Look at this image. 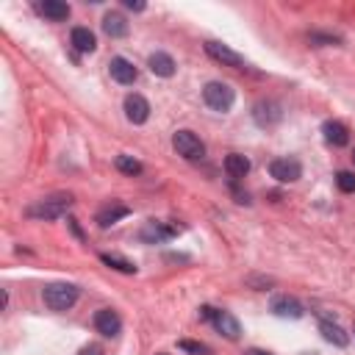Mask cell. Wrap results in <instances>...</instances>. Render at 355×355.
Listing matches in <instances>:
<instances>
[{
	"label": "cell",
	"instance_id": "6da1fadb",
	"mask_svg": "<svg viewBox=\"0 0 355 355\" xmlns=\"http://www.w3.org/2000/svg\"><path fill=\"white\" fill-rule=\"evenodd\" d=\"M69 205H72V194H53V197H44V200L33 202L25 214H28L31 219H44V222H50V219L64 216V214L69 211Z\"/></svg>",
	"mask_w": 355,
	"mask_h": 355
},
{
	"label": "cell",
	"instance_id": "7a4b0ae2",
	"mask_svg": "<svg viewBox=\"0 0 355 355\" xmlns=\"http://www.w3.org/2000/svg\"><path fill=\"white\" fill-rule=\"evenodd\" d=\"M202 103L211 108V111H219V114H227L236 103V92L222 83V80H208L202 86Z\"/></svg>",
	"mask_w": 355,
	"mask_h": 355
},
{
	"label": "cell",
	"instance_id": "3957f363",
	"mask_svg": "<svg viewBox=\"0 0 355 355\" xmlns=\"http://www.w3.org/2000/svg\"><path fill=\"white\" fill-rule=\"evenodd\" d=\"M42 300L50 311H69L78 302V286L72 283H50L42 291Z\"/></svg>",
	"mask_w": 355,
	"mask_h": 355
},
{
	"label": "cell",
	"instance_id": "277c9868",
	"mask_svg": "<svg viewBox=\"0 0 355 355\" xmlns=\"http://www.w3.org/2000/svg\"><path fill=\"white\" fill-rule=\"evenodd\" d=\"M172 147H175L178 155H183L186 161H200V158L205 155V144H202L200 136L191 133V130H178V133L172 136Z\"/></svg>",
	"mask_w": 355,
	"mask_h": 355
},
{
	"label": "cell",
	"instance_id": "5b68a950",
	"mask_svg": "<svg viewBox=\"0 0 355 355\" xmlns=\"http://www.w3.org/2000/svg\"><path fill=\"white\" fill-rule=\"evenodd\" d=\"M180 233V225H172V222H161V219H150L144 222V227L139 230V239L147 241V244H161V241H169Z\"/></svg>",
	"mask_w": 355,
	"mask_h": 355
},
{
	"label": "cell",
	"instance_id": "8992f818",
	"mask_svg": "<svg viewBox=\"0 0 355 355\" xmlns=\"http://www.w3.org/2000/svg\"><path fill=\"white\" fill-rule=\"evenodd\" d=\"M269 175L277 183H294V180L302 178V164L297 158H275L269 164Z\"/></svg>",
	"mask_w": 355,
	"mask_h": 355
},
{
	"label": "cell",
	"instance_id": "52a82bcc",
	"mask_svg": "<svg viewBox=\"0 0 355 355\" xmlns=\"http://www.w3.org/2000/svg\"><path fill=\"white\" fill-rule=\"evenodd\" d=\"M252 119H255V125H261V128H272V125H277V122L283 119V108H280V103H275V100H258V103L252 105Z\"/></svg>",
	"mask_w": 355,
	"mask_h": 355
},
{
	"label": "cell",
	"instance_id": "ba28073f",
	"mask_svg": "<svg viewBox=\"0 0 355 355\" xmlns=\"http://www.w3.org/2000/svg\"><path fill=\"white\" fill-rule=\"evenodd\" d=\"M205 53H208L214 61L225 64V67H233V69H244V67H247V64H244V58H241L236 50H230L227 44H219V42H205Z\"/></svg>",
	"mask_w": 355,
	"mask_h": 355
},
{
	"label": "cell",
	"instance_id": "9c48e42d",
	"mask_svg": "<svg viewBox=\"0 0 355 355\" xmlns=\"http://www.w3.org/2000/svg\"><path fill=\"white\" fill-rule=\"evenodd\" d=\"M108 72H111V78H114L116 83H122V86H133L136 78H139V69L133 67V61H128V58H122V55H114V58L108 61Z\"/></svg>",
	"mask_w": 355,
	"mask_h": 355
},
{
	"label": "cell",
	"instance_id": "30bf717a",
	"mask_svg": "<svg viewBox=\"0 0 355 355\" xmlns=\"http://www.w3.org/2000/svg\"><path fill=\"white\" fill-rule=\"evenodd\" d=\"M125 116H128L133 125H144V122L150 119V103H147L141 94L130 92V94L125 97Z\"/></svg>",
	"mask_w": 355,
	"mask_h": 355
},
{
	"label": "cell",
	"instance_id": "8fae6325",
	"mask_svg": "<svg viewBox=\"0 0 355 355\" xmlns=\"http://www.w3.org/2000/svg\"><path fill=\"white\" fill-rule=\"evenodd\" d=\"M211 322H214V327H216L225 338H230V341H236V338L241 336V324H239V319H236L233 313H227V311H216V308H214Z\"/></svg>",
	"mask_w": 355,
	"mask_h": 355
},
{
	"label": "cell",
	"instance_id": "7c38bea8",
	"mask_svg": "<svg viewBox=\"0 0 355 355\" xmlns=\"http://www.w3.org/2000/svg\"><path fill=\"white\" fill-rule=\"evenodd\" d=\"M94 327H97V333H103V336H116L119 330H122V319H119V313L116 311H111V308H100L97 313H94Z\"/></svg>",
	"mask_w": 355,
	"mask_h": 355
},
{
	"label": "cell",
	"instance_id": "4fadbf2b",
	"mask_svg": "<svg viewBox=\"0 0 355 355\" xmlns=\"http://www.w3.org/2000/svg\"><path fill=\"white\" fill-rule=\"evenodd\" d=\"M272 313L275 316H280V319H300L305 311H302V305L294 300V297H288V294H280V297H275L272 300Z\"/></svg>",
	"mask_w": 355,
	"mask_h": 355
},
{
	"label": "cell",
	"instance_id": "5bb4252c",
	"mask_svg": "<svg viewBox=\"0 0 355 355\" xmlns=\"http://www.w3.org/2000/svg\"><path fill=\"white\" fill-rule=\"evenodd\" d=\"M322 133H324V141L333 144V147H344V144L349 141V130H347V125L338 122V119H327V122L322 125Z\"/></svg>",
	"mask_w": 355,
	"mask_h": 355
},
{
	"label": "cell",
	"instance_id": "9a60e30c",
	"mask_svg": "<svg viewBox=\"0 0 355 355\" xmlns=\"http://www.w3.org/2000/svg\"><path fill=\"white\" fill-rule=\"evenodd\" d=\"M130 214V208L128 205H122V202H108V205H103L100 211H97V216H94V222L100 225V227H111L114 222H119L122 216H128Z\"/></svg>",
	"mask_w": 355,
	"mask_h": 355
},
{
	"label": "cell",
	"instance_id": "2e32d148",
	"mask_svg": "<svg viewBox=\"0 0 355 355\" xmlns=\"http://www.w3.org/2000/svg\"><path fill=\"white\" fill-rule=\"evenodd\" d=\"M147 67H150V72L158 75V78H172V75H175V58H172L169 53H153V55L147 58Z\"/></svg>",
	"mask_w": 355,
	"mask_h": 355
},
{
	"label": "cell",
	"instance_id": "e0dca14e",
	"mask_svg": "<svg viewBox=\"0 0 355 355\" xmlns=\"http://www.w3.org/2000/svg\"><path fill=\"white\" fill-rule=\"evenodd\" d=\"M103 31L111 36V39H122L128 36V19L119 14V11H108L103 17Z\"/></svg>",
	"mask_w": 355,
	"mask_h": 355
},
{
	"label": "cell",
	"instance_id": "ac0fdd59",
	"mask_svg": "<svg viewBox=\"0 0 355 355\" xmlns=\"http://www.w3.org/2000/svg\"><path fill=\"white\" fill-rule=\"evenodd\" d=\"M36 8H39L42 17H47V19H53V22H64V19L69 17V6L61 3V0H42Z\"/></svg>",
	"mask_w": 355,
	"mask_h": 355
},
{
	"label": "cell",
	"instance_id": "d6986e66",
	"mask_svg": "<svg viewBox=\"0 0 355 355\" xmlns=\"http://www.w3.org/2000/svg\"><path fill=\"white\" fill-rule=\"evenodd\" d=\"M69 42H72V47L80 50V53H94V47H97V39H94V33H92L89 28H72Z\"/></svg>",
	"mask_w": 355,
	"mask_h": 355
},
{
	"label": "cell",
	"instance_id": "ffe728a7",
	"mask_svg": "<svg viewBox=\"0 0 355 355\" xmlns=\"http://www.w3.org/2000/svg\"><path fill=\"white\" fill-rule=\"evenodd\" d=\"M225 172L233 178V180H241L247 172H250V158L241 155V153H230L225 158Z\"/></svg>",
	"mask_w": 355,
	"mask_h": 355
},
{
	"label": "cell",
	"instance_id": "44dd1931",
	"mask_svg": "<svg viewBox=\"0 0 355 355\" xmlns=\"http://www.w3.org/2000/svg\"><path fill=\"white\" fill-rule=\"evenodd\" d=\"M319 333L324 336V341H330V344H336V347H347V344H349V336H347L336 322H322V324H319Z\"/></svg>",
	"mask_w": 355,
	"mask_h": 355
},
{
	"label": "cell",
	"instance_id": "7402d4cb",
	"mask_svg": "<svg viewBox=\"0 0 355 355\" xmlns=\"http://www.w3.org/2000/svg\"><path fill=\"white\" fill-rule=\"evenodd\" d=\"M100 261H103L105 266L116 269V272H125V275H136V269H139L133 261H128V258H122V255H114V252H103Z\"/></svg>",
	"mask_w": 355,
	"mask_h": 355
},
{
	"label": "cell",
	"instance_id": "603a6c76",
	"mask_svg": "<svg viewBox=\"0 0 355 355\" xmlns=\"http://www.w3.org/2000/svg\"><path fill=\"white\" fill-rule=\"evenodd\" d=\"M114 164H116L119 172H125V175H130V178H133V175H141V164H139L136 158H130V155H116Z\"/></svg>",
	"mask_w": 355,
	"mask_h": 355
},
{
	"label": "cell",
	"instance_id": "cb8c5ba5",
	"mask_svg": "<svg viewBox=\"0 0 355 355\" xmlns=\"http://www.w3.org/2000/svg\"><path fill=\"white\" fill-rule=\"evenodd\" d=\"M178 347H180L183 352H191V355H211V349H208L205 344H200V341H189V338H180V341H178Z\"/></svg>",
	"mask_w": 355,
	"mask_h": 355
},
{
	"label": "cell",
	"instance_id": "d4e9b609",
	"mask_svg": "<svg viewBox=\"0 0 355 355\" xmlns=\"http://www.w3.org/2000/svg\"><path fill=\"white\" fill-rule=\"evenodd\" d=\"M336 186H338L341 191L352 194V191H355V172H347V169L338 172V175H336Z\"/></svg>",
	"mask_w": 355,
	"mask_h": 355
},
{
	"label": "cell",
	"instance_id": "484cf974",
	"mask_svg": "<svg viewBox=\"0 0 355 355\" xmlns=\"http://www.w3.org/2000/svg\"><path fill=\"white\" fill-rule=\"evenodd\" d=\"M308 42L311 44H338V39L336 36H327V33H311Z\"/></svg>",
	"mask_w": 355,
	"mask_h": 355
},
{
	"label": "cell",
	"instance_id": "4316f807",
	"mask_svg": "<svg viewBox=\"0 0 355 355\" xmlns=\"http://www.w3.org/2000/svg\"><path fill=\"white\" fill-rule=\"evenodd\" d=\"M78 355H103V347L100 344H86L78 349Z\"/></svg>",
	"mask_w": 355,
	"mask_h": 355
},
{
	"label": "cell",
	"instance_id": "83f0119b",
	"mask_svg": "<svg viewBox=\"0 0 355 355\" xmlns=\"http://www.w3.org/2000/svg\"><path fill=\"white\" fill-rule=\"evenodd\" d=\"M67 222H69V227H72V233H75V236H78V239H83V233H80V227H78V222H75V219H72V216H69V219H67Z\"/></svg>",
	"mask_w": 355,
	"mask_h": 355
},
{
	"label": "cell",
	"instance_id": "f1b7e54d",
	"mask_svg": "<svg viewBox=\"0 0 355 355\" xmlns=\"http://www.w3.org/2000/svg\"><path fill=\"white\" fill-rule=\"evenodd\" d=\"M125 6H128V8H133V11H144V3H133V0H125Z\"/></svg>",
	"mask_w": 355,
	"mask_h": 355
},
{
	"label": "cell",
	"instance_id": "f546056e",
	"mask_svg": "<svg viewBox=\"0 0 355 355\" xmlns=\"http://www.w3.org/2000/svg\"><path fill=\"white\" fill-rule=\"evenodd\" d=\"M244 355H272V352H266V349H247Z\"/></svg>",
	"mask_w": 355,
	"mask_h": 355
},
{
	"label": "cell",
	"instance_id": "4dcf8cb0",
	"mask_svg": "<svg viewBox=\"0 0 355 355\" xmlns=\"http://www.w3.org/2000/svg\"><path fill=\"white\" fill-rule=\"evenodd\" d=\"M352 161H355V150H352Z\"/></svg>",
	"mask_w": 355,
	"mask_h": 355
}]
</instances>
